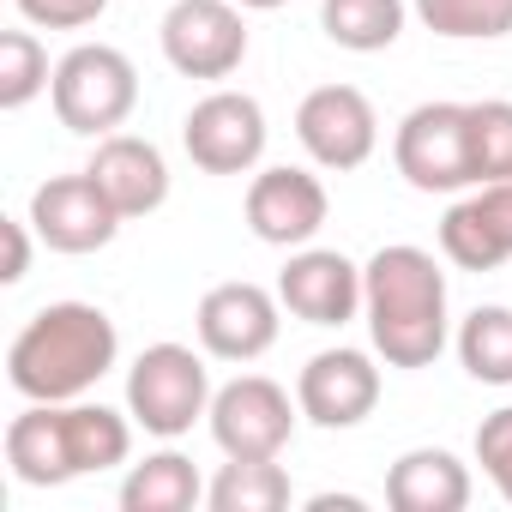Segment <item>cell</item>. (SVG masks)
Instances as JSON below:
<instances>
[{
	"mask_svg": "<svg viewBox=\"0 0 512 512\" xmlns=\"http://www.w3.org/2000/svg\"><path fill=\"white\" fill-rule=\"evenodd\" d=\"M362 320L386 368H434L446 350V272L428 247L392 241L362 266Z\"/></svg>",
	"mask_w": 512,
	"mask_h": 512,
	"instance_id": "6da1fadb",
	"label": "cell"
},
{
	"mask_svg": "<svg viewBox=\"0 0 512 512\" xmlns=\"http://www.w3.org/2000/svg\"><path fill=\"white\" fill-rule=\"evenodd\" d=\"M115 356H121V332L103 308L49 302L19 326L7 350V380L25 404H73L115 368Z\"/></svg>",
	"mask_w": 512,
	"mask_h": 512,
	"instance_id": "7a4b0ae2",
	"label": "cell"
},
{
	"mask_svg": "<svg viewBox=\"0 0 512 512\" xmlns=\"http://www.w3.org/2000/svg\"><path fill=\"white\" fill-rule=\"evenodd\" d=\"M49 103H55V115H61L67 133L109 139L139 109V67L115 43H79V49H67L55 61Z\"/></svg>",
	"mask_w": 512,
	"mask_h": 512,
	"instance_id": "3957f363",
	"label": "cell"
},
{
	"mask_svg": "<svg viewBox=\"0 0 512 512\" xmlns=\"http://www.w3.org/2000/svg\"><path fill=\"white\" fill-rule=\"evenodd\" d=\"M211 410V368L193 344H151L127 368V416L157 434L181 440L199 416Z\"/></svg>",
	"mask_w": 512,
	"mask_h": 512,
	"instance_id": "277c9868",
	"label": "cell"
},
{
	"mask_svg": "<svg viewBox=\"0 0 512 512\" xmlns=\"http://www.w3.org/2000/svg\"><path fill=\"white\" fill-rule=\"evenodd\" d=\"M392 163L416 193H464L470 169V103H416L392 133Z\"/></svg>",
	"mask_w": 512,
	"mask_h": 512,
	"instance_id": "5b68a950",
	"label": "cell"
},
{
	"mask_svg": "<svg viewBox=\"0 0 512 512\" xmlns=\"http://www.w3.org/2000/svg\"><path fill=\"white\" fill-rule=\"evenodd\" d=\"M296 416L302 404L266 374H235L229 386L211 392V410H205L223 458H278L296 434Z\"/></svg>",
	"mask_w": 512,
	"mask_h": 512,
	"instance_id": "8992f818",
	"label": "cell"
},
{
	"mask_svg": "<svg viewBox=\"0 0 512 512\" xmlns=\"http://www.w3.org/2000/svg\"><path fill=\"white\" fill-rule=\"evenodd\" d=\"M163 61L181 79H229L247 61V19L235 0H169L163 13Z\"/></svg>",
	"mask_w": 512,
	"mask_h": 512,
	"instance_id": "52a82bcc",
	"label": "cell"
},
{
	"mask_svg": "<svg viewBox=\"0 0 512 512\" xmlns=\"http://www.w3.org/2000/svg\"><path fill=\"white\" fill-rule=\"evenodd\" d=\"M181 145L205 175H247L266 157V109L247 91H211L187 109Z\"/></svg>",
	"mask_w": 512,
	"mask_h": 512,
	"instance_id": "ba28073f",
	"label": "cell"
},
{
	"mask_svg": "<svg viewBox=\"0 0 512 512\" xmlns=\"http://www.w3.org/2000/svg\"><path fill=\"white\" fill-rule=\"evenodd\" d=\"M284 302L247 278H229V284H211L199 296V314H193V332H199V350L217 356V362H260L272 344H278V320Z\"/></svg>",
	"mask_w": 512,
	"mask_h": 512,
	"instance_id": "9c48e42d",
	"label": "cell"
},
{
	"mask_svg": "<svg viewBox=\"0 0 512 512\" xmlns=\"http://www.w3.org/2000/svg\"><path fill=\"white\" fill-rule=\"evenodd\" d=\"M296 139H302V151H308L320 169L344 175V169H362V163L374 157V145H380V115H374L368 91H356V85H320V91H308L302 109H296Z\"/></svg>",
	"mask_w": 512,
	"mask_h": 512,
	"instance_id": "30bf717a",
	"label": "cell"
},
{
	"mask_svg": "<svg viewBox=\"0 0 512 512\" xmlns=\"http://www.w3.org/2000/svg\"><path fill=\"white\" fill-rule=\"evenodd\" d=\"M121 211H115V199L91 181V169H79V175H49L37 193H31V229H37V241L43 247H55V253H97V247H109L115 235H121Z\"/></svg>",
	"mask_w": 512,
	"mask_h": 512,
	"instance_id": "8fae6325",
	"label": "cell"
},
{
	"mask_svg": "<svg viewBox=\"0 0 512 512\" xmlns=\"http://www.w3.org/2000/svg\"><path fill=\"white\" fill-rule=\"evenodd\" d=\"M296 404L314 428H362L380 404V368L368 350H320L296 374Z\"/></svg>",
	"mask_w": 512,
	"mask_h": 512,
	"instance_id": "7c38bea8",
	"label": "cell"
},
{
	"mask_svg": "<svg viewBox=\"0 0 512 512\" xmlns=\"http://www.w3.org/2000/svg\"><path fill=\"white\" fill-rule=\"evenodd\" d=\"M326 211H332L326 181L296 169V163L260 169L247 181V229L266 247H308L326 229Z\"/></svg>",
	"mask_w": 512,
	"mask_h": 512,
	"instance_id": "4fadbf2b",
	"label": "cell"
},
{
	"mask_svg": "<svg viewBox=\"0 0 512 512\" xmlns=\"http://www.w3.org/2000/svg\"><path fill=\"white\" fill-rule=\"evenodd\" d=\"M278 302L302 326H350L362 314V266L338 247H290V266L278 272Z\"/></svg>",
	"mask_w": 512,
	"mask_h": 512,
	"instance_id": "5bb4252c",
	"label": "cell"
},
{
	"mask_svg": "<svg viewBox=\"0 0 512 512\" xmlns=\"http://www.w3.org/2000/svg\"><path fill=\"white\" fill-rule=\"evenodd\" d=\"M440 253L458 272H500L512 260V181H482L440 217Z\"/></svg>",
	"mask_w": 512,
	"mask_h": 512,
	"instance_id": "9a60e30c",
	"label": "cell"
},
{
	"mask_svg": "<svg viewBox=\"0 0 512 512\" xmlns=\"http://www.w3.org/2000/svg\"><path fill=\"white\" fill-rule=\"evenodd\" d=\"M91 181L115 199V211L121 217H151L163 199H169V163H163V151L151 145V139H139V133H109V139H97V151H91Z\"/></svg>",
	"mask_w": 512,
	"mask_h": 512,
	"instance_id": "2e32d148",
	"label": "cell"
},
{
	"mask_svg": "<svg viewBox=\"0 0 512 512\" xmlns=\"http://www.w3.org/2000/svg\"><path fill=\"white\" fill-rule=\"evenodd\" d=\"M470 464L446 446H410L386 470V506L392 512H464L470 506Z\"/></svg>",
	"mask_w": 512,
	"mask_h": 512,
	"instance_id": "e0dca14e",
	"label": "cell"
},
{
	"mask_svg": "<svg viewBox=\"0 0 512 512\" xmlns=\"http://www.w3.org/2000/svg\"><path fill=\"white\" fill-rule=\"evenodd\" d=\"M7 464L25 488H67V434H61V404H31L7 422Z\"/></svg>",
	"mask_w": 512,
	"mask_h": 512,
	"instance_id": "ac0fdd59",
	"label": "cell"
},
{
	"mask_svg": "<svg viewBox=\"0 0 512 512\" xmlns=\"http://www.w3.org/2000/svg\"><path fill=\"white\" fill-rule=\"evenodd\" d=\"M61 434H67V464L73 476H97V470H115L127 464L133 452V422L109 404H91V398H73L61 404Z\"/></svg>",
	"mask_w": 512,
	"mask_h": 512,
	"instance_id": "d6986e66",
	"label": "cell"
},
{
	"mask_svg": "<svg viewBox=\"0 0 512 512\" xmlns=\"http://www.w3.org/2000/svg\"><path fill=\"white\" fill-rule=\"evenodd\" d=\"M205 500H211V512H284L296 500V488L278 458H229L211 476Z\"/></svg>",
	"mask_w": 512,
	"mask_h": 512,
	"instance_id": "ffe728a7",
	"label": "cell"
},
{
	"mask_svg": "<svg viewBox=\"0 0 512 512\" xmlns=\"http://www.w3.org/2000/svg\"><path fill=\"white\" fill-rule=\"evenodd\" d=\"M404 0H320V31L350 55H380L404 37Z\"/></svg>",
	"mask_w": 512,
	"mask_h": 512,
	"instance_id": "44dd1931",
	"label": "cell"
},
{
	"mask_svg": "<svg viewBox=\"0 0 512 512\" xmlns=\"http://www.w3.org/2000/svg\"><path fill=\"white\" fill-rule=\"evenodd\" d=\"M193 500H205V482L181 452H151L121 482V512H187Z\"/></svg>",
	"mask_w": 512,
	"mask_h": 512,
	"instance_id": "7402d4cb",
	"label": "cell"
},
{
	"mask_svg": "<svg viewBox=\"0 0 512 512\" xmlns=\"http://www.w3.org/2000/svg\"><path fill=\"white\" fill-rule=\"evenodd\" d=\"M452 344H458V362H464L470 380H482V386H512V308H500V302L470 308Z\"/></svg>",
	"mask_w": 512,
	"mask_h": 512,
	"instance_id": "603a6c76",
	"label": "cell"
},
{
	"mask_svg": "<svg viewBox=\"0 0 512 512\" xmlns=\"http://www.w3.org/2000/svg\"><path fill=\"white\" fill-rule=\"evenodd\" d=\"M410 13L446 43H494L512 37V0H410Z\"/></svg>",
	"mask_w": 512,
	"mask_h": 512,
	"instance_id": "cb8c5ba5",
	"label": "cell"
},
{
	"mask_svg": "<svg viewBox=\"0 0 512 512\" xmlns=\"http://www.w3.org/2000/svg\"><path fill=\"white\" fill-rule=\"evenodd\" d=\"M49 85H55V67L37 31H0V109H25Z\"/></svg>",
	"mask_w": 512,
	"mask_h": 512,
	"instance_id": "d4e9b609",
	"label": "cell"
},
{
	"mask_svg": "<svg viewBox=\"0 0 512 512\" xmlns=\"http://www.w3.org/2000/svg\"><path fill=\"white\" fill-rule=\"evenodd\" d=\"M470 169L482 181H512V103L482 97L470 103Z\"/></svg>",
	"mask_w": 512,
	"mask_h": 512,
	"instance_id": "484cf974",
	"label": "cell"
},
{
	"mask_svg": "<svg viewBox=\"0 0 512 512\" xmlns=\"http://www.w3.org/2000/svg\"><path fill=\"white\" fill-rule=\"evenodd\" d=\"M476 464L494 482V494L512 506V404H500L494 416H482V428H476Z\"/></svg>",
	"mask_w": 512,
	"mask_h": 512,
	"instance_id": "4316f807",
	"label": "cell"
},
{
	"mask_svg": "<svg viewBox=\"0 0 512 512\" xmlns=\"http://www.w3.org/2000/svg\"><path fill=\"white\" fill-rule=\"evenodd\" d=\"M13 7H19V19L37 25V31H85V25L103 19L109 0H13Z\"/></svg>",
	"mask_w": 512,
	"mask_h": 512,
	"instance_id": "83f0119b",
	"label": "cell"
},
{
	"mask_svg": "<svg viewBox=\"0 0 512 512\" xmlns=\"http://www.w3.org/2000/svg\"><path fill=\"white\" fill-rule=\"evenodd\" d=\"M31 217L25 223H7V272H0V278H7V284H25V272H31Z\"/></svg>",
	"mask_w": 512,
	"mask_h": 512,
	"instance_id": "f1b7e54d",
	"label": "cell"
},
{
	"mask_svg": "<svg viewBox=\"0 0 512 512\" xmlns=\"http://www.w3.org/2000/svg\"><path fill=\"white\" fill-rule=\"evenodd\" d=\"M308 506H314V512H362V500H356V494H314Z\"/></svg>",
	"mask_w": 512,
	"mask_h": 512,
	"instance_id": "f546056e",
	"label": "cell"
},
{
	"mask_svg": "<svg viewBox=\"0 0 512 512\" xmlns=\"http://www.w3.org/2000/svg\"><path fill=\"white\" fill-rule=\"evenodd\" d=\"M241 13H278V7H290V0H235Z\"/></svg>",
	"mask_w": 512,
	"mask_h": 512,
	"instance_id": "4dcf8cb0",
	"label": "cell"
}]
</instances>
